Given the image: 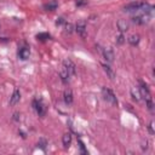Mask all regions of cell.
<instances>
[{
  "instance_id": "obj_1",
  "label": "cell",
  "mask_w": 155,
  "mask_h": 155,
  "mask_svg": "<svg viewBox=\"0 0 155 155\" xmlns=\"http://www.w3.org/2000/svg\"><path fill=\"white\" fill-rule=\"evenodd\" d=\"M33 107L36 110V113L39 114V116H44L46 114V106L41 98H35L33 101Z\"/></svg>"
},
{
  "instance_id": "obj_2",
  "label": "cell",
  "mask_w": 155,
  "mask_h": 155,
  "mask_svg": "<svg viewBox=\"0 0 155 155\" xmlns=\"http://www.w3.org/2000/svg\"><path fill=\"white\" fill-rule=\"evenodd\" d=\"M102 95H103V98H104L107 102H109L110 104H113V106L118 104L116 97H115V95L113 93L112 90H109V88H107V87H103V88H102Z\"/></svg>"
},
{
  "instance_id": "obj_3",
  "label": "cell",
  "mask_w": 155,
  "mask_h": 155,
  "mask_svg": "<svg viewBox=\"0 0 155 155\" xmlns=\"http://www.w3.org/2000/svg\"><path fill=\"white\" fill-rule=\"evenodd\" d=\"M63 67L66 68V70L68 72V74L72 76V75H74L75 74V72H76V69H75V64L70 61V59H64L63 61Z\"/></svg>"
},
{
  "instance_id": "obj_4",
  "label": "cell",
  "mask_w": 155,
  "mask_h": 155,
  "mask_svg": "<svg viewBox=\"0 0 155 155\" xmlns=\"http://www.w3.org/2000/svg\"><path fill=\"white\" fill-rule=\"evenodd\" d=\"M75 29L81 38H86V22L85 21H79L75 25Z\"/></svg>"
},
{
  "instance_id": "obj_5",
  "label": "cell",
  "mask_w": 155,
  "mask_h": 155,
  "mask_svg": "<svg viewBox=\"0 0 155 155\" xmlns=\"http://www.w3.org/2000/svg\"><path fill=\"white\" fill-rule=\"evenodd\" d=\"M148 18H149V15H139V16H136V17H132V22L136 23V24H146L148 22Z\"/></svg>"
},
{
  "instance_id": "obj_6",
  "label": "cell",
  "mask_w": 155,
  "mask_h": 155,
  "mask_svg": "<svg viewBox=\"0 0 155 155\" xmlns=\"http://www.w3.org/2000/svg\"><path fill=\"white\" fill-rule=\"evenodd\" d=\"M118 29L120 30V33H125L128 30V28H130V24H128V22L126 20H119L118 21Z\"/></svg>"
},
{
  "instance_id": "obj_7",
  "label": "cell",
  "mask_w": 155,
  "mask_h": 155,
  "mask_svg": "<svg viewBox=\"0 0 155 155\" xmlns=\"http://www.w3.org/2000/svg\"><path fill=\"white\" fill-rule=\"evenodd\" d=\"M20 99H21L20 90H18V88H15L14 93H12V96H11V98H10V104H11V106H15V104H17V103L20 102Z\"/></svg>"
},
{
  "instance_id": "obj_8",
  "label": "cell",
  "mask_w": 155,
  "mask_h": 155,
  "mask_svg": "<svg viewBox=\"0 0 155 155\" xmlns=\"http://www.w3.org/2000/svg\"><path fill=\"white\" fill-rule=\"evenodd\" d=\"M30 56V50L29 47H21L18 51V57L21 59H28Z\"/></svg>"
},
{
  "instance_id": "obj_9",
  "label": "cell",
  "mask_w": 155,
  "mask_h": 155,
  "mask_svg": "<svg viewBox=\"0 0 155 155\" xmlns=\"http://www.w3.org/2000/svg\"><path fill=\"white\" fill-rule=\"evenodd\" d=\"M103 56H104V58H106L107 62H113L114 57H115L114 51L112 49H106L104 51H103Z\"/></svg>"
},
{
  "instance_id": "obj_10",
  "label": "cell",
  "mask_w": 155,
  "mask_h": 155,
  "mask_svg": "<svg viewBox=\"0 0 155 155\" xmlns=\"http://www.w3.org/2000/svg\"><path fill=\"white\" fill-rule=\"evenodd\" d=\"M63 98H64V102H66L67 104H72V103H73V92H72V90L67 88L66 91H64V93H63Z\"/></svg>"
},
{
  "instance_id": "obj_11",
  "label": "cell",
  "mask_w": 155,
  "mask_h": 155,
  "mask_svg": "<svg viewBox=\"0 0 155 155\" xmlns=\"http://www.w3.org/2000/svg\"><path fill=\"white\" fill-rule=\"evenodd\" d=\"M139 6H141V3H131L124 7V10L126 12H132V11H138L139 10Z\"/></svg>"
},
{
  "instance_id": "obj_12",
  "label": "cell",
  "mask_w": 155,
  "mask_h": 155,
  "mask_svg": "<svg viewBox=\"0 0 155 155\" xmlns=\"http://www.w3.org/2000/svg\"><path fill=\"white\" fill-rule=\"evenodd\" d=\"M62 143L64 146V148H69L70 143H72V135L70 133H64L62 137Z\"/></svg>"
},
{
  "instance_id": "obj_13",
  "label": "cell",
  "mask_w": 155,
  "mask_h": 155,
  "mask_svg": "<svg viewBox=\"0 0 155 155\" xmlns=\"http://www.w3.org/2000/svg\"><path fill=\"white\" fill-rule=\"evenodd\" d=\"M59 76H61V80L64 83V84H67L68 81H69V78H70V75L68 74V72L66 70V68H62L61 69V72H59Z\"/></svg>"
},
{
  "instance_id": "obj_14",
  "label": "cell",
  "mask_w": 155,
  "mask_h": 155,
  "mask_svg": "<svg viewBox=\"0 0 155 155\" xmlns=\"http://www.w3.org/2000/svg\"><path fill=\"white\" fill-rule=\"evenodd\" d=\"M131 95H132V98L137 102H139L142 99V96H141V92H139V88L137 87H132L131 88Z\"/></svg>"
},
{
  "instance_id": "obj_15",
  "label": "cell",
  "mask_w": 155,
  "mask_h": 155,
  "mask_svg": "<svg viewBox=\"0 0 155 155\" xmlns=\"http://www.w3.org/2000/svg\"><path fill=\"white\" fill-rule=\"evenodd\" d=\"M102 67H103V69H104V72H106V74L110 78V79L113 80L114 78H115V73H114V70L109 67V66H107V64H102Z\"/></svg>"
},
{
  "instance_id": "obj_16",
  "label": "cell",
  "mask_w": 155,
  "mask_h": 155,
  "mask_svg": "<svg viewBox=\"0 0 155 155\" xmlns=\"http://www.w3.org/2000/svg\"><path fill=\"white\" fill-rule=\"evenodd\" d=\"M57 6H58V3L56 1V0H54V1H51V3H49L46 5H44V9L47 10V11H54V10L57 9Z\"/></svg>"
},
{
  "instance_id": "obj_17",
  "label": "cell",
  "mask_w": 155,
  "mask_h": 155,
  "mask_svg": "<svg viewBox=\"0 0 155 155\" xmlns=\"http://www.w3.org/2000/svg\"><path fill=\"white\" fill-rule=\"evenodd\" d=\"M47 141L45 139V138H40L39 139V142H38V147L40 148V149H43L44 151H46V148H47Z\"/></svg>"
},
{
  "instance_id": "obj_18",
  "label": "cell",
  "mask_w": 155,
  "mask_h": 155,
  "mask_svg": "<svg viewBox=\"0 0 155 155\" xmlns=\"http://www.w3.org/2000/svg\"><path fill=\"white\" fill-rule=\"evenodd\" d=\"M128 43H130L131 45H133V46H136L139 43V35H136V34L131 35L130 38H128Z\"/></svg>"
},
{
  "instance_id": "obj_19",
  "label": "cell",
  "mask_w": 155,
  "mask_h": 155,
  "mask_svg": "<svg viewBox=\"0 0 155 155\" xmlns=\"http://www.w3.org/2000/svg\"><path fill=\"white\" fill-rule=\"evenodd\" d=\"M36 38H38V40L45 41V40H47V39H50V34L49 33H39L36 35Z\"/></svg>"
},
{
  "instance_id": "obj_20",
  "label": "cell",
  "mask_w": 155,
  "mask_h": 155,
  "mask_svg": "<svg viewBox=\"0 0 155 155\" xmlns=\"http://www.w3.org/2000/svg\"><path fill=\"white\" fill-rule=\"evenodd\" d=\"M64 32L70 34L73 32V24L72 23H66V25H64Z\"/></svg>"
},
{
  "instance_id": "obj_21",
  "label": "cell",
  "mask_w": 155,
  "mask_h": 155,
  "mask_svg": "<svg viewBox=\"0 0 155 155\" xmlns=\"http://www.w3.org/2000/svg\"><path fill=\"white\" fill-rule=\"evenodd\" d=\"M116 43H118V44H124L125 43V36L122 35V33L116 36Z\"/></svg>"
},
{
  "instance_id": "obj_22",
  "label": "cell",
  "mask_w": 155,
  "mask_h": 155,
  "mask_svg": "<svg viewBox=\"0 0 155 155\" xmlns=\"http://www.w3.org/2000/svg\"><path fill=\"white\" fill-rule=\"evenodd\" d=\"M75 4H76V6H84L87 4V0H76Z\"/></svg>"
},
{
  "instance_id": "obj_23",
  "label": "cell",
  "mask_w": 155,
  "mask_h": 155,
  "mask_svg": "<svg viewBox=\"0 0 155 155\" xmlns=\"http://www.w3.org/2000/svg\"><path fill=\"white\" fill-rule=\"evenodd\" d=\"M148 139H146V141H143L142 142V146H141V148H142V150H147L148 149Z\"/></svg>"
},
{
  "instance_id": "obj_24",
  "label": "cell",
  "mask_w": 155,
  "mask_h": 155,
  "mask_svg": "<svg viewBox=\"0 0 155 155\" xmlns=\"http://www.w3.org/2000/svg\"><path fill=\"white\" fill-rule=\"evenodd\" d=\"M148 130H149V133H150V135H154V133H155V131H154V122H153V121H150V124H149V126H148Z\"/></svg>"
},
{
  "instance_id": "obj_25",
  "label": "cell",
  "mask_w": 155,
  "mask_h": 155,
  "mask_svg": "<svg viewBox=\"0 0 155 155\" xmlns=\"http://www.w3.org/2000/svg\"><path fill=\"white\" fill-rule=\"evenodd\" d=\"M63 23H64V20H63L62 17L57 18V21H56V24H57V25H61V24H63Z\"/></svg>"
},
{
  "instance_id": "obj_26",
  "label": "cell",
  "mask_w": 155,
  "mask_h": 155,
  "mask_svg": "<svg viewBox=\"0 0 155 155\" xmlns=\"http://www.w3.org/2000/svg\"><path fill=\"white\" fill-rule=\"evenodd\" d=\"M20 116H21L20 113H15V114H14V118H12V119H14L15 121H18V120H20Z\"/></svg>"
},
{
  "instance_id": "obj_27",
  "label": "cell",
  "mask_w": 155,
  "mask_h": 155,
  "mask_svg": "<svg viewBox=\"0 0 155 155\" xmlns=\"http://www.w3.org/2000/svg\"><path fill=\"white\" fill-rule=\"evenodd\" d=\"M79 144H80V149H81V151H83L84 154H86L87 151L85 150V148H84V144H83V142H81V141H79Z\"/></svg>"
}]
</instances>
